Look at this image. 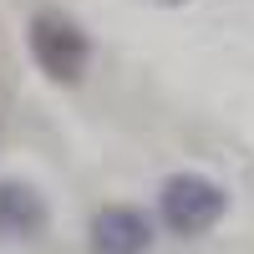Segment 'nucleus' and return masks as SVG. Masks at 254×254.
I'll return each mask as SVG.
<instances>
[{"mask_svg": "<svg viewBox=\"0 0 254 254\" xmlns=\"http://www.w3.org/2000/svg\"><path fill=\"white\" fill-rule=\"evenodd\" d=\"M158 214L178 239H198L229 214V193L208 173H173L158 188Z\"/></svg>", "mask_w": 254, "mask_h": 254, "instance_id": "obj_2", "label": "nucleus"}, {"mask_svg": "<svg viewBox=\"0 0 254 254\" xmlns=\"http://www.w3.org/2000/svg\"><path fill=\"white\" fill-rule=\"evenodd\" d=\"M51 224V208L41 188L20 178H0V239H41Z\"/></svg>", "mask_w": 254, "mask_h": 254, "instance_id": "obj_4", "label": "nucleus"}, {"mask_svg": "<svg viewBox=\"0 0 254 254\" xmlns=\"http://www.w3.org/2000/svg\"><path fill=\"white\" fill-rule=\"evenodd\" d=\"M92 254H147L153 249V219L132 203H107L87 224Z\"/></svg>", "mask_w": 254, "mask_h": 254, "instance_id": "obj_3", "label": "nucleus"}, {"mask_svg": "<svg viewBox=\"0 0 254 254\" xmlns=\"http://www.w3.org/2000/svg\"><path fill=\"white\" fill-rule=\"evenodd\" d=\"M26 46H31V56H36V66L46 71L56 87H76V81L87 76L92 36L81 31L71 15H61V10H41V15H31Z\"/></svg>", "mask_w": 254, "mask_h": 254, "instance_id": "obj_1", "label": "nucleus"}]
</instances>
